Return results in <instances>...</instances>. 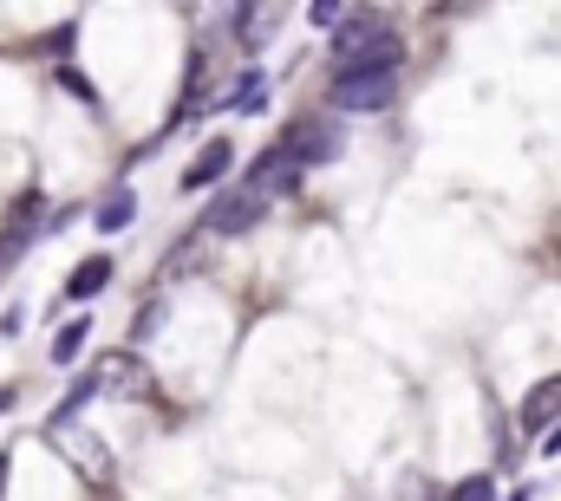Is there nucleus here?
Returning <instances> with one entry per match:
<instances>
[{
	"label": "nucleus",
	"instance_id": "f257e3e1",
	"mask_svg": "<svg viewBox=\"0 0 561 501\" xmlns=\"http://www.w3.org/2000/svg\"><path fill=\"white\" fill-rule=\"evenodd\" d=\"M399 92V46H379L366 59H346L333 72V105L340 112H386Z\"/></svg>",
	"mask_w": 561,
	"mask_h": 501
},
{
	"label": "nucleus",
	"instance_id": "f03ea898",
	"mask_svg": "<svg viewBox=\"0 0 561 501\" xmlns=\"http://www.w3.org/2000/svg\"><path fill=\"white\" fill-rule=\"evenodd\" d=\"M268 202H275V196H268V189H255V183L242 176L229 196H216V202H209V215H203V222H209V235H249V229L268 215Z\"/></svg>",
	"mask_w": 561,
	"mask_h": 501
},
{
	"label": "nucleus",
	"instance_id": "7ed1b4c3",
	"mask_svg": "<svg viewBox=\"0 0 561 501\" xmlns=\"http://www.w3.org/2000/svg\"><path fill=\"white\" fill-rule=\"evenodd\" d=\"M379 46H399V33L386 26V13H353V20L333 26V53H340V66H346V59H366V53H379Z\"/></svg>",
	"mask_w": 561,
	"mask_h": 501
},
{
	"label": "nucleus",
	"instance_id": "20e7f679",
	"mask_svg": "<svg viewBox=\"0 0 561 501\" xmlns=\"http://www.w3.org/2000/svg\"><path fill=\"white\" fill-rule=\"evenodd\" d=\"M280 150H287L300 170H313V163H327V156L340 150V125H333V118H300V125H287Z\"/></svg>",
	"mask_w": 561,
	"mask_h": 501
},
{
	"label": "nucleus",
	"instance_id": "39448f33",
	"mask_svg": "<svg viewBox=\"0 0 561 501\" xmlns=\"http://www.w3.org/2000/svg\"><path fill=\"white\" fill-rule=\"evenodd\" d=\"M561 423V372L542 377L529 397H523V410H516V430H529V436H542V430H556Z\"/></svg>",
	"mask_w": 561,
	"mask_h": 501
},
{
	"label": "nucleus",
	"instance_id": "423d86ee",
	"mask_svg": "<svg viewBox=\"0 0 561 501\" xmlns=\"http://www.w3.org/2000/svg\"><path fill=\"white\" fill-rule=\"evenodd\" d=\"M229 170H236V143H229V137H209V143L196 150V163L183 170V189H216Z\"/></svg>",
	"mask_w": 561,
	"mask_h": 501
},
{
	"label": "nucleus",
	"instance_id": "0eeeda50",
	"mask_svg": "<svg viewBox=\"0 0 561 501\" xmlns=\"http://www.w3.org/2000/svg\"><path fill=\"white\" fill-rule=\"evenodd\" d=\"M144 377L150 372H144L138 352H105V359H99V384H105L112 397H144V391H150Z\"/></svg>",
	"mask_w": 561,
	"mask_h": 501
},
{
	"label": "nucleus",
	"instance_id": "6e6552de",
	"mask_svg": "<svg viewBox=\"0 0 561 501\" xmlns=\"http://www.w3.org/2000/svg\"><path fill=\"white\" fill-rule=\"evenodd\" d=\"M33 215H39V202H33V196H26V202L7 215V235H0V280H7V260H13V254L39 235V222H33Z\"/></svg>",
	"mask_w": 561,
	"mask_h": 501
},
{
	"label": "nucleus",
	"instance_id": "1a4fd4ad",
	"mask_svg": "<svg viewBox=\"0 0 561 501\" xmlns=\"http://www.w3.org/2000/svg\"><path fill=\"white\" fill-rule=\"evenodd\" d=\"M105 287H112V260H105V254H92V260H79V267H72L66 300H92V293H105Z\"/></svg>",
	"mask_w": 561,
	"mask_h": 501
},
{
	"label": "nucleus",
	"instance_id": "9d476101",
	"mask_svg": "<svg viewBox=\"0 0 561 501\" xmlns=\"http://www.w3.org/2000/svg\"><path fill=\"white\" fill-rule=\"evenodd\" d=\"M131 215H138V196H131V189H112V196L99 202V215H92V222H99L105 235H118V229H131Z\"/></svg>",
	"mask_w": 561,
	"mask_h": 501
},
{
	"label": "nucleus",
	"instance_id": "9b49d317",
	"mask_svg": "<svg viewBox=\"0 0 561 501\" xmlns=\"http://www.w3.org/2000/svg\"><path fill=\"white\" fill-rule=\"evenodd\" d=\"M85 339H92V319H72V326H59V333H53V359H59V365H72V359L85 352Z\"/></svg>",
	"mask_w": 561,
	"mask_h": 501
},
{
	"label": "nucleus",
	"instance_id": "f8f14e48",
	"mask_svg": "<svg viewBox=\"0 0 561 501\" xmlns=\"http://www.w3.org/2000/svg\"><path fill=\"white\" fill-rule=\"evenodd\" d=\"M450 501H496V482H490V476H463V482L450 489Z\"/></svg>",
	"mask_w": 561,
	"mask_h": 501
},
{
	"label": "nucleus",
	"instance_id": "ddd939ff",
	"mask_svg": "<svg viewBox=\"0 0 561 501\" xmlns=\"http://www.w3.org/2000/svg\"><path fill=\"white\" fill-rule=\"evenodd\" d=\"M255 105H262V79L249 72V79H242V85L229 92V112H255Z\"/></svg>",
	"mask_w": 561,
	"mask_h": 501
},
{
	"label": "nucleus",
	"instance_id": "4468645a",
	"mask_svg": "<svg viewBox=\"0 0 561 501\" xmlns=\"http://www.w3.org/2000/svg\"><path fill=\"white\" fill-rule=\"evenodd\" d=\"M307 20H313V26H327V33H333V26H340V20H346V13H340V0H313V13H307Z\"/></svg>",
	"mask_w": 561,
	"mask_h": 501
},
{
	"label": "nucleus",
	"instance_id": "2eb2a0df",
	"mask_svg": "<svg viewBox=\"0 0 561 501\" xmlns=\"http://www.w3.org/2000/svg\"><path fill=\"white\" fill-rule=\"evenodd\" d=\"M542 456H561V423L549 430V436H542Z\"/></svg>",
	"mask_w": 561,
	"mask_h": 501
},
{
	"label": "nucleus",
	"instance_id": "dca6fc26",
	"mask_svg": "<svg viewBox=\"0 0 561 501\" xmlns=\"http://www.w3.org/2000/svg\"><path fill=\"white\" fill-rule=\"evenodd\" d=\"M0 501H7V456H0Z\"/></svg>",
	"mask_w": 561,
	"mask_h": 501
},
{
	"label": "nucleus",
	"instance_id": "f3484780",
	"mask_svg": "<svg viewBox=\"0 0 561 501\" xmlns=\"http://www.w3.org/2000/svg\"><path fill=\"white\" fill-rule=\"evenodd\" d=\"M7 404H13V391H0V410H7Z\"/></svg>",
	"mask_w": 561,
	"mask_h": 501
}]
</instances>
